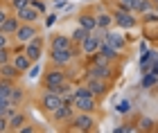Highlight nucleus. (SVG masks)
Returning a JSON list of instances; mask_svg holds the SVG:
<instances>
[{"label": "nucleus", "mask_w": 158, "mask_h": 133, "mask_svg": "<svg viewBox=\"0 0 158 133\" xmlns=\"http://www.w3.org/2000/svg\"><path fill=\"white\" fill-rule=\"evenodd\" d=\"M25 124V115L23 113H14V115H9V129H20Z\"/></svg>", "instance_id": "nucleus-22"}, {"label": "nucleus", "mask_w": 158, "mask_h": 133, "mask_svg": "<svg viewBox=\"0 0 158 133\" xmlns=\"http://www.w3.org/2000/svg\"><path fill=\"white\" fill-rule=\"evenodd\" d=\"M79 25L86 27V30H95L97 27V18L90 16V14H84V16H79Z\"/></svg>", "instance_id": "nucleus-21"}, {"label": "nucleus", "mask_w": 158, "mask_h": 133, "mask_svg": "<svg viewBox=\"0 0 158 133\" xmlns=\"http://www.w3.org/2000/svg\"><path fill=\"white\" fill-rule=\"evenodd\" d=\"M63 104V97L59 93H54V90H48L45 95H43V108L48 111V113H52V111H56Z\"/></svg>", "instance_id": "nucleus-4"}, {"label": "nucleus", "mask_w": 158, "mask_h": 133, "mask_svg": "<svg viewBox=\"0 0 158 133\" xmlns=\"http://www.w3.org/2000/svg\"><path fill=\"white\" fill-rule=\"evenodd\" d=\"M88 77H99V79H109L111 77V68L102 66V63H93L88 70Z\"/></svg>", "instance_id": "nucleus-14"}, {"label": "nucleus", "mask_w": 158, "mask_h": 133, "mask_svg": "<svg viewBox=\"0 0 158 133\" xmlns=\"http://www.w3.org/2000/svg\"><path fill=\"white\" fill-rule=\"evenodd\" d=\"M135 2H138V0H118V7H122V9H127V11H133Z\"/></svg>", "instance_id": "nucleus-26"}, {"label": "nucleus", "mask_w": 158, "mask_h": 133, "mask_svg": "<svg viewBox=\"0 0 158 133\" xmlns=\"http://www.w3.org/2000/svg\"><path fill=\"white\" fill-rule=\"evenodd\" d=\"M113 20H115V25H120L122 30H131V27L135 25L133 11H127V9H122V7H118V11L113 14Z\"/></svg>", "instance_id": "nucleus-2"}, {"label": "nucleus", "mask_w": 158, "mask_h": 133, "mask_svg": "<svg viewBox=\"0 0 158 133\" xmlns=\"http://www.w3.org/2000/svg\"><path fill=\"white\" fill-rule=\"evenodd\" d=\"M11 5L16 7V9H23V7L30 5V0H11Z\"/></svg>", "instance_id": "nucleus-32"}, {"label": "nucleus", "mask_w": 158, "mask_h": 133, "mask_svg": "<svg viewBox=\"0 0 158 133\" xmlns=\"http://www.w3.org/2000/svg\"><path fill=\"white\" fill-rule=\"evenodd\" d=\"M9 57H11V52L7 50V47H2V50H0V66H2V63H9Z\"/></svg>", "instance_id": "nucleus-29"}, {"label": "nucleus", "mask_w": 158, "mask_h": 133, "mask_svg": "<svg viewBox=\"0 0 158 133\" xmlns=\"http://www.w3.org/2000/svg\"><path fill=\"white\" fill-rule=\"evenodd\" d=\"M73 47V38H68V36H54L52 38V50H70Z\"/></svg>", "instance_id": "nucleus-15"}, {"label": "nucleus", "mask_w": 158, "mask_h": 133, "mask_svg": "<svg viewBox=\"0 0 158 133\" xmlns=\"http://www.w3.org/2000/svg\"><path fill=\"white\" fill-rule=\"evenodd\" d=\"M97 18V27H102V30H106L111 23H113V16L111 14H99V16H95Z\"/></svg>", "instance_id": "nucleus-24"}, {"label": "nucleus", "mask_w": 158, "mask_h": 133, "mask_svg": "<svg viewBox=\"0 0 158 133\" xmlns=\"http://www.w3.org/2000/svg\"><path fill=\"white\" fill-rule=\"evenodd\" d=\"M9 129V117H5V115H0V133Z\"/></svg>", "instance_id": "nucleus-31"}, {"label": "nucleus", "mask_w": 158, "mask_h": 133, "mask_svg": "<svg viewBox=\"0 0 158 133\" xmlns=\"http://www.w3.org/2000/svg\"><path fill=\"white\" fill-rule=\"evenodd\" d=\"M7 47V34H0V50Z\"/></svg>", "instance_id": "nucleus-33"}, {"label": "nucleus", "mask_w": 158, "mask_h": 133, "mask_svg": "<svg viewBox=\"0 0 158 133\" xmlns=\"http://www.w3.org/2000/svg\"><path fill=\"white\" fill-rule=\"evenodd\" d=\"M0 75H2L5 79H16L20 72H18V68L14 63H2V66H0Z\"/></svg>", "instance_id": "nucleus-18"}, {"label": "nucleus", "mask_w": 158, "mask_h": 133, "mask_svg": "<svg viewBox=\"0 0 158 133\" xmlns=\"http://www.w3.org/2000/svg\"><path fill=\"white\" fill-rule=\"evenodd\" d=\"M16 18L23 20V23H34L36 18H41V11L34 5H27V7H23V9H16Z\"/></svg>", "instance_id": "nucleus-7"}, {"label": "nucleus", "mask_w": 158, "mask_h": 133, "mask_svg": "<svg viewBox=\"0 0 158 133\" xmlns=\"http://www.w3.org/2000/svg\"><path fill=\"white\" fill-rule=\"evenodd\" d=\"M63 81H66V75H63V70H50V72L43 77V83H45L48 90H56Z\"/></svg>", "instance_id": "nucleus-3"}, {"label": "nucleus", "mask_w": 158, "mask_h": 133, "mask_svg": "<svg viewBox=\"0 0 158 133\" xmlns=\"http://www.w3.org/2000/svg\"><path fill=\"white\" fill-rule=\"evenodd\" d=\"M149 7H152V2H149V0H138V2H135V14H145V11H149Z\"/></svg>", "instance_id": "nucleus-25"}, {"label": "nucleus", "mask_w": 158, "mask_h": 133, "mask_svg": "<svg viewBox=\"0 0 158 133\" xmlns=\"http://www.w3.org/2000/svg\"><path fill=\"white\" fill-rule=\"evenodd\" d=\"M39 75V66H32L30 68V77H36Z\"/></svg>", "instance_id": "nucleus-35"}, {"label": "nucleus", "mask_w": 158, "mask_h": 133, "mask_svg": "<svg viewBox=\"0 0 158 133\" xmlns=\"http://www.w3.org/2000/svg\"><path fill=\"white\" fill-rule=\"evenodd\" d=\"M18 131H20V133H32V131H34V129H32V127H20V129H18Z\"/></svg>", "instance_id": "nucleus-36"}, {"label": "nucleus", "mask_w": 158, "mask_h": 133, "mask_svg": "<svg viewBox=\"0 0 158 133\" xmlns=\"http://www.w3.org/2000/svg\"><path fill=\"white\" fill-rule=\"evenodd\" d=\"M115 131L118 133H129V131H133V127H118Z\"/></svg>", "instance_id": "nucleus-34"}, {"label": "nucleus", "mask_w": 158, "mask_h": 133, "mask_svg": "<svg viewBox=\"0 0 158 133\" xmlns=\"http://www.w3.org/2000/svg\"><path fill=\"white\" fill-rule=\"evenodd\" d=\"M104 41H106V43H111L118 52H122V50H124V45H127V41L122 38V34H115V32H106Z\"/></svg>", "instance_id": "nucleus-13"}, {"label": "nucleus", "mask_w": 158, "mask_h": 133, "mask_svg": "<svg viewBox=\"0 0 158 133\" xmlns=\"http://www.w3.org/2000/svg\"><path fill=\"white\" fill-rule=\"evenodd\" d=\"M138 129H140V131H152V129H154V120H149V117H142Z\"/></svg>", "instance_id": "nucleus-27"}, {"label": "nucleus", "mask_w": 158, "mask_h": 133, "mask_svg": "<svg viewBox=\"0 0 158 133\" xmlns=\"http://www.w3.org/2000/svg\"><path fill=\"white\" fill-rule=\"evenodd\" d=\"M156 14H158V2H156Z\"/></svg>", "instance_id": "nucleus-38"}, {"label": "nucleus", "mask_w": 158, "mask_h": 133, "mask_svg": "<svg viewBox=\"0 0 158 133\" xmlns=\"http://www.w3.org/2000/svg\"><path fill=\"white\" fill-rule=\"evenodd\" d=\"M142 88H158V75L147 70L145 77H142Z\"/></svg>", "instance_id": "nucleus-19"}, {"label": "nucleus", "mask_w": 158, "mask_h": 133, "mask_svg": "<svg viewBox=\"0 0 158 133\" xmlns=\"http://www.w3.org/2000/svg\"><path fill=\"white\" fill-rule=\"evenodd\" d=\"M11 63L18 68V72H25V70L32 68V59L27 57L25 52H16V54H14V61H11Z\"/></svg>", "instance_id": "nucleus-11"}, {"label": "nucleus", "mask_w": 158, "mask_h": 133, "mask_svg": "<svg viewBox=\"0 0 158 133\" xmlns=\"http://www.w3.org/2000/svg\"><path fill=\"white\" fill-rule=\"evenodd\" d=\"M75 54H77V52H73V47H70V50H52L50 57H52V61H54L56 66H63V63H68Z\"/></svg>", "instance_id": "nucleus-10"}, {"label": "nucleus", "mask_w": 158, "mask_h": 133, "mask_svg": "<svg viewBox=\"0 0 158 133\" xmlns=\"http://www.w3.org/2000/svg\"><path fill=\"white\" fill-rule=\"evenodd\" d=\"M154 2H158V0H154Z\"/></svg>", "instance_id": "nucleus-39"}, {"label": "nucleus", "mask_w": 158, "mask_h": 133, "mask_svg": "<svg viewBox=\"0 0 158 133\" xmlns=\"http://www.w3.org/2000/svg\"><path fill=\"white\" fill-rule=\"evenodd\" d=\"M75 108L77 111H81V113H90V111H95V95H90V90L88 88H77L75 90Z\"/></svg>", "instance_id": "nucleus-1"}, {"label": "nucleus", "mask_w": 158, "mask_h": 133, "mask_svg": "<svg viewBox=\"0 0 158 133\" xmlns=\"http://www.w3.org/2000/svg\"><path fill=\"white\" fill-rule=\"evenodd\" d=\"M36 36V30L32 27V23H25V25H18L16 30V38L20 41V43H30V41Z\"/></svg>", "instance_id": "nucleus-9"}, {"label": "nucleus", "mask_w": 158, "mask_h": 133, "mask_svg": "<svg viewBox=\"0 0 158 133\" xmlns=\"http://www.w3.org/2000/svg\"><path fill=\"white\" fill-rule=\"evenodd\" d=\"M129 108H131V102L129 99H122L118 104V113H129Z\"/></svg>", "instance_id": "nucleus-28"}, {"label": "nucleus", "mask_w": 158, "mask_h": 133, "mask_svg": "<svg viewBox=\"0 0 158 133\" xmlns=\"http://www.w3.org/2000/svg\"><path fill=\"white\" fill-rule=\"evenodd\" d=\"M5 18H7V11H5V9H0V25L5 23Z\"/></svg>", "instance_id": "nucleus-37"}, {"label": "nucleus", "mask_w": 158, "mask_h": 133, "mask_svg": "<svg viewBox=\"0 0 158 133\" xmlns=\"http://www.w3.org/2000/svg\"><path fill=\"white\" fill-rule=\"evenodd\" d=\"M11 93H14V83L9 79L0 81V99H9L11 102Z\"/></svg>", "instance_id": "nucleus-20"}, {"label": "nucleus", "mask_w": 158, "mask_h": 133, "mask_svg": "<svg viewBox=\"0 0 158 133\" xmlns=\"http://www.w3.org/2000/svg\"><path fill=\"white\" fill-rule=\"evenodd\" d=\"M93 124H95V120H93L88 113H81V111H79L77 117H73V127H75L77 131H90Z\"/></svg>", "instance_id": "nucleus-8"}, {"label": "nucleus", "mask_w": 158, "mask_h": 133, "mask_svg": "<svg viewBox=\"0 0 158 133\" xmlns=\"http://www.w3.org/2000/svg\"><path fill=\"white\" fill-rule=\"evenodd\" d=\"M20 99H23V93H20V88H14V93H11V104L16 106Z\"/></svg>", "instance_id": "nucleus-30"}, {"label": "nucleus", "mask_w": 158, "mask_h": 133, "mask_svg": "<svg viewBox=\"0 0 158 133\" xmlns=\"http://www.w3.org/2000/svg\"><path fill=\"white\" fill-rule=\"evenodd\" d=\"M52 117H54L56 122H63V120H73V106L63 102V104H61V106L56 108V111H52Z\"/></svg>", "instance_id": "nucleus-12"}, {"label": "nucleus", "mask_w": 158, "mask_h": 133, "mask_svg": "<svg viewBox=\"0 0 158 133\" xmlns=\"http://www.w3.org/2000/svg\"><path fill=\"white\" fill-rule=\"evenodd\" d=\"M86 88L90 90V95H104L106 90H109V83H106V79H99V77H88V81H86Z\"/></svg>", "instance_id": "nucleus-5"}, {"label": "nucleus", "mask_w": 158, "mask_h": 133, "mask_svg": "<svg viewBox=\"0 0 158 133\" xmlns=\"http://www.w3.org/2000/svg\"><path fill=\"white\" fill-rule=\"evenodd\" d=\"M97 52L102 54V57H106L109 61H113V59L118 57V50H115V47H113L111 43H106V41H102V45H99V50H97Z\"/></svg>", "instance_id": "nucleus-17"}, {"label": "nucleus", "mask_w": 158, "mask_h": 133, "mask_svg": "<svg viewBox=\"0 0 158 133\" xmlns=\"http://www.w3.org/2000/svg\"><path fill=\"white\" fill-rule=\"evenodd\" d=\"M41 50H43V38H39V36H34L30 43H25V54L32 59V63L41 59Z\"/></svg>", "instance_id": "nucleus-6"}, {"label": "nucleus", "mask_w": 158, "mask_h": 133, "mask_svg": "<svg viewBox=\"0 0 158 133\" xmlns=\"http://www.w3.org/2000/svg\"><path fill=\"white\" fill-rule=\"evenodd\" d=\"M18 18H11V16H7L5 18V23L0 25V32L2 34H16V30H18Z\"/></svg>", "instance_id": "nucleus-16"}, {"label": "nucleus", "mask_w": 158, "mask_h": 133, "mask_svg": "<svg viewBox=\"0 0 158 133\" xmlns=\"http://www.w3.org/2000/svg\"><path fill=\"white\" fill-rule=\"evenodd\" d=\"M88 32H90V30H86V27H81V25H79L77 30L73 32V36H70V38H73L75 43H79V45H81V41H84L86 36H88Z\"/></svg>", "instance_id": "nucleus-23"}]
</instances>
